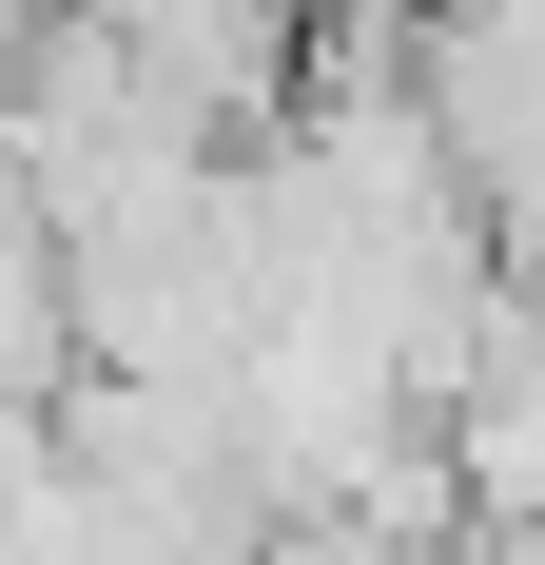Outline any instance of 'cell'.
Masks as SVG:
<instances>
[{
    "instance_id": "1",
    "label": "cell",
    "mask_w": 545,
    "mask_h": 565,
    "mask_svg": "<svg viewBox=\"0 0 545 565\" xmlns=\"http://www.w3.org/2000/svg\"><path fill=\"white\" fill-rule=\"evenodd\" d=\"M488 254H506V292L545 312V175H526V195H488Z\"/></svg>"
}]
</instances>
